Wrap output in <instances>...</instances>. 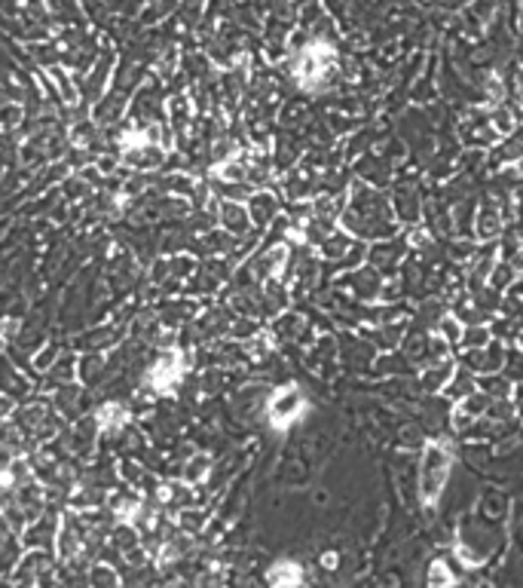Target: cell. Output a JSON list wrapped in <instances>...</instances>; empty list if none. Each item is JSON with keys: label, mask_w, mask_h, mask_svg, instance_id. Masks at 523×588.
<instances>
[{"label": "cell", "mask_w": 523, "mask_h": 588, "mask_svg": "<svg viewBox=\"0 0 523 588\" xmlns=\"http://www.w3.org/2000/svg\"><path fill=\"white\" fill-rule=\"evenodd\" d=\"M450 463H453V453L447 439H435L426 444L423 466H419V497H423L426 506H435V500L441 497L447 475H450Z\"/></svg>", "instance_id": "1"}, {"label": "cell", "mask_w": 523, "mask_h": 588, "mask_svg": "<svg viewBox=\"0 0 523 588\" xmlns=\"http://www.w3.org/2000/svg\"><path fill=\"white\" fill-rule=\"evenodd\" d=\"M303 414H306V399H303V392L294 383L278 386L273 396H269V401H266V420H269V426L278 429V432L291 429Z\"/></svg>", "instance_id": "2"}, {"label": "cell", "mask_w": 523, "mask_h": 588, "mask_svg": "<svg viewBox=\"0 0 523 588\" xmlns=\"http://www.w3.org/2000/svg\"><path fill=\"white\" fill-rule=\"evenodd\" d=\"M331 58H334V53L327 46H309L306 53L300 55L297 80L303 86H318V83L331 74Z\"/></svg>", "instance_id": "3"}, {"label": "cell", "mask_w": 523, "mask_h": 588, "mask_svg": "<svg viewBox=\"0 0 523 588\" xmlns=\"http://www.w3.org/2000/svg\"><path fill=\"white\" fill-rule=\"evenodd\" d=\"M181 374H184V365H181V356L178 352H168V356H163L159 362L150 368V374H147V383L154 386L156 392H168L175 383L181 380Z\"/></svg>", "instance_id": "4"}, {"label": "cell", "mask_w": 523, "mask_h": 588, "mask_svg": "<svg viewBox=\"0 0 523 588\" xmlns=\"http://www.w3.org/2000/svg\"><path fill=\"white\" fill-rule=\"evenodd\" d=\"M95 423H98V429H120V426L125 423V408L123 405H104L98 410Z\"/></svg>", "instance_id": "5"}, {"label": "cell", "mask_w": 523, "mask_h": 588, "mask_svg": "<svg viewBox=\"0 0 523 588\" xmlns=\"http://www.w3.org/2000/svg\"><path fill=\"white\" fill-rule=\"evenodd\" d=\"M269 582H276V585H294V582H300V567L291 564V561H278V564L269 570Z\"/></svg>", "instance_id": "6"}, {"label": "cell", "mask_w": 523, "mask_h": 588, "mask_svg": "<svg viewBox=\"0 0 523 588\" xmlns=\"http://www.w3.org/2000/svg\"><path fill=\"white\" fill-rule=\"evenodd\" d=\"M212 472V460L205 457V453H199V457H193L187 466H184V478H187V484H199L205 481V475Z\"/></svg>", "instance_id": "7"}, {"label": "cell", "mask_w": 523, "mask_h": 588, "mask_svg": "<svg viewBox=\"0 0 523 588\" xmlns=\"http://www.w3.org/2000/svg\"><path fill=\"white\" fill-rule=\"evenodd\" d=\"M499 230H502L499 212H496V208H484V212L477 215V236H480V239H490V236H496Z\"/></svg>", "instance_id": "8"}, {"label": "cell", "mask_w": 523, "mask_h": 588, "mask_svg": "<svg viewBox=\"0 0 523 588\" xmlns=\"http://www.w3.org/2000/svg\"><path fill=\"white\" fill-rule=\"evenodd\" d=\"M428 582H432V585H437V582H441V585H450V582H453V576H450V570H447L444 561H435V564H432Z\"/></svg>", "instance_id": "9"}, {"label": "cell", "mask_w": 523, "mask_h": 588, "mask_svg": "<svg viewBox=\"0 0 523 588\" xmlns=\"http://www.w3.org/2000/svg\"><path fill=\"white\" fill-rule=\"evenodd\" d=\"M441 328H444V334H447V338H450V340H459L462 334H466V331L459 328V322H456V319H453V316H450V319H441Z\"/></svg>", "instance_id": "10"}]
</instances>
